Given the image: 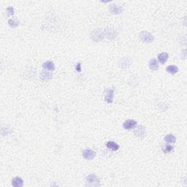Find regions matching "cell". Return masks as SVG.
<instances>
[{"label":"cell","instance_id":"1","mask_svg":"<svg viewBox=\"0 0 187 187\" xmlns=\"http://www.w3.org/2000/svg\"><path fill=\"white\" fill-rule=\"evenodd\" d=\"M86 184L90 186H97L99 185V180L95 174H90L86 178Z\"/></svg>","mask_w":187,"mask_h":187},{"label":"cell","instance_id":"15","mask_svg":"<svg viewBox=\"0 0 187 187\" xmlns=\"http://www.w3.org/2000/svg\"><path fill=\"white\" fill-rule=\"evenodd\" d=\"M130 65H131V61L130 59L128 58L121 59V61H120L119 62V66L121 67V68H124V69L129 67L130 66Z\"/></svg>","mask_w":187,"mask_h":187},{"label":"cell","instance_id":"12","mask_svg":"<svg viewBox=\"0 0 187 187\" xmlns=\"http://www.w3.org/2000/svg\"><path fill=\"white\" fill-rule=\"evenodd\" d=\"M168 58H169V54L167 52H163V53L158 55V60L162 65L165 64L166 61L168 60Z\"/></svg>","mask_w":187,"mask_h":187},{"label":"cell","instance_id":"9","mask_svg":"<svg viewBox=\"0 0 187 187\" xmlns=\"http://www.w3.org/2000/svg\"><path fill=\"white\" fill-rule=\"evenodd\" d=\"M43 68L45 70H48V71H53L55 70V65L53 61H47L43 64Z\"/></svg>","mask_w":187,"mask_h":187},{"label":"cell","instance_id":"2","mask_svg":"<svg viewBox=\"0 0 187 187\" xmlns=\"http://www.w3.org/2000/svg\"><path fill=\"white\" fill-rule=\"evenodd\" d=\"M140 39L144 43H151L154 41V37L150 32L146 31H142L140 33Z\"/></svg>","mask_w":187,"mask_h":187},{"label":"cell","instance_id":"10","mask_svg":"<svg viewBox=\"0 0 187 187\" xmlns=\"http://www.w3.org/2000/svg\"><path fill=\"white\" fill-rule=\"evenodd\" d=\"M52 77H53V75L48 70H43L40 73V78L43 81H48L51 79Z\"/></svg>","mask_w":187,"mask_h":187},{"label":"cell","instance_id":"14","mask_svg":"<svg viewBox=\"0 0 187 187\" xmlns=\"http://www.w3.org/2000/svg\"><path fill=\"white\" fill-rule=\"evenodd\" d=\"M106 146H107L108 148L110 149V150H112V151H117L120 148L119 145L117 144L116 142H113V141H108V142L106 143Z\"/></svg>","mask_w":187,"mask_h":187},{"label":"cell","instance_id":"13","mask_svg":"<svg viewBox=\"0 0 187 187\" xmlns=\"http://www.w3.org/2000/svg\"><path fill=\"white\" fill-rule=\"evenodd\" d=\"M12 186L14 187H21L23 185V180L20 177H15L12 180Z\"/></svg>","mask_w":187,"mask_h":187},{"label":"cell","instance_id":"16","mask_svg":"<svg viewBox=\"0 0 187 187\" xmlns=\"http://www.w3.org/2000/svg\"><path fill=\"white\" fill-rule=\"evenodd\" d=\"M166 71L169 74L171 75H175L178 72V68L176 65H170V66L167 67L166 68Z\"/></svg>","mask_w":187,"mask_h":187},{"label":"cell","instance_id":"4","mask_svg":"<svg viewBox=\"0 0 187 187\" xmlns=\"http://www.w3.org/2000/svg\"><path fill=\"white\" fill-rule=\"evenodd\" d=\"M134 134L138 138H143L145 137V134H146V128L142 125L137 126L134 130Z\"/></svg>","mask_w":187,"mask_h":187},{"label":"cell","instance_id":"18","mask_svg":"<svg viewBox=\"0 0 187 187\" xmlns=\"http://www.w3.org/2000/svg\"><path fill=\"white\" fill-rule=\"evenodd\" d=\"M174 147L171 145H165V146H163V147L162 148V150L163 153L164 154H169V153H171L172 151H173Z\"/></svg>","mask_w":187,"mask_h":187},{"label":"cell","instance_id":"20","mask_svg":"<svg viewBox=\"0 0 187 187\" xmlns=\"http://www.w3.org/2000/svg\"><path fill=\"white\" fill-rule=\"evenodd\" d=\"M6 12H7V13L8 15H14V8L13 7H8L6 10Z\"/></svg>","mask_w":187,"mask_h":187},{"label":"cell","instance_id":"3","mask_svg":"<svg viewBox=\"0 0 187 187\" xmlns=\"http://www.w3.org/2000/svg\"><path fill=\"white\" fill-rule=\"evenodd\" d=\"M123 7L120 5H111L109 7V12L113 15H120L123 12Z\"/></svg>","mask_w":187,"mask_h":187},{"label":"cell","instance_id":"11","mask_svg":"<svg viewBox=\"0 0 187 187\" xmlns=\"http://www.w3.org/2000/svg\"><path fill=\"white\" fill-rule=\"evenodd\" d=\"M104 32H105L104 35H105L106 37L109 39V40H113L116 37V31L113 29H105Z\"/></svg>","mask_w":187,"mask_h":187},{"label":"cell","instance_id":"7","mask_svg":"<svg viewBox=\"0 0 187 187\" xmlns=\"http://www.w3.org/2000/svg\"><path fill=\"white\" fill-rule=\"evenodd\" d=\"M114 97V89H107L104 95V101L108 104H110L113 102Z\"/></svg>","mask_w":187,"mask_h":187},{"label":"cell","instance_id":"21","mask_svg":"<svg viewBox=\"0 0 187 187\" xmlns=\"http://www.w3.org/2000/svg\"><path fill=\"white\" fill-rule=\"evenodd\" d=\"M75 68H76V70L78 72H81V64L78 63V65H77V66L75 67Z\"/></svg>","mask_w":187,"mask_h":187},{"label":"cell","instance_id":"5","mask_svg":"<svg viewBox=\"0 0 187 187\" xmlns=\"http://www.w3.org/2000/svg\"><path fill=\"white\" fill-rule=\"evenodd\" d=\"M82 155H83V157L85 159L91 160V159H93L95 157L96 153H95L94 151L91 150V149H85V150L83 151Z\"/></svg>","mask_w":187,"mask_h":187},{"label":"cell","instance_id":"8","mask_svg":"<svg viewBox=\"0 0 187 187\" xmlns=\"http://www.w3.org/2000/svg\"><path fill=\"white\" fill-rule=\"evenodd\" d=\"M149 69L152 71H156V70H159V62H158V60L155 58H153L150 60L148 64Z\"/></svg>","mask_w":187,"mask_h":187},{"label":"cell","instance_id":"6","mask_svg":"<svg viewBox=\"0 0 187 187\" xmlns=\"http://www.w3.org/2000/svg\"><path fill=\"white\" fill-rule=\"evenodd\" d=\"M136 126H137V121L133 119L126 120L123 124V127L126 130H131V129H134Z\"/></svg>","mask_w":187,"mask_h":187},{"label":"cell","instance_id":"17","mask_svg":"<svg viewBox=\"0 0 187 187\" xmlns=\"http://www.w3.org/2000/svg\"><path fill=\"white\" fill-rule=\"evenodd\" d=\"M164 141H165L167 143H169V144L170 143H174V142H176V138L173 135V134H169L165 136V138H164Z\"/></svg>","mask_w":187,"mask_h":187},{"label":"cell","instance_id":"19","mask_svg":"<svg viewBox=\"0 0 187 187\" xmlns=\"http://www.w3.org/2000/svg\"><path fill=\"white\" fill-rule=\"evenodd\" d=\"M8 24L11 28H16V27H18V25H19V22L18 21H17L16 19H9L8 21Z\"/></svg>","mask_w":187,"mask_h":187}]
</instances>
